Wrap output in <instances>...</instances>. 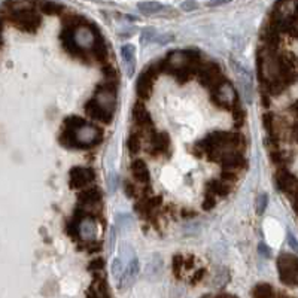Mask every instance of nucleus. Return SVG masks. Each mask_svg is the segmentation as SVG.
Here are the masks:
<instances>
[{"mask_svg": "<svg viewBox=\"0 0 298 298\" xmlns=\"http://www.w3.org/2000/svg\"><path fill=\"white\" fill-rule=\"evenodd\" d=\"M244 145V137L238 133L228 131H215L202 139L195 146L202 148L210 157V160H216V157L227 151H238V148Z\"/></svg>", "mask_w": 298, "mask_h": 298, "instance_id": "nucleus-1", "label": "nucleus"}, {"mask_svg": "<svg viewBox=\"0 0 298 298\" xmlns=\"http://www.w3.org/2000/svg\"><path fill=\"white\" fill-rule=\"evenodd\" d=\"M277 268L280 274V280L285 285L297 286L298 285V258L294 255L283 254L277 260Z\"/></svg>", "mask_w": 298, "mask_h": 298, "instance_id": "nucleus-2", "label": "nucleus"}, {"mask_svg": "<svg viewBox=\"0 0 298 298\" xmlns=\"http://www.w3.org/2000/svg\"><path fill=\"white\" fill-rule=\"evenodd\" d=\"M198 79H200L202 85L208 87L209 89H216L222 82H225V78L222 75V70L221 67L213 63V61H209V63H202L200 69H198Z\"/></svg>", "mask_w": 298, "mask_h": 298, "instance_id": "nucleus-3", "label": "nucleus"}, {"mask_svg": "<svg viewBox=\"0 0 298 298\" xmlns=\"http://www.w3.org/2000/svg\"><path fill=\"white\" fill-rule=\"evenodd\" d=\"M11 21L23 31L33 33L40 26V17L33 9L11 11Z\"/></svg>", "mask_w": 298, "mask_h": 298, "instance_id": "nucleus-4", "label": "nucleus"}, {"mask_svg": "<svg viewBox=\"0 0 298 298\" xmlns=\"http://www.w3.org/2000/svg\"><path fill=\"white\" fill-rule=\"evenodd\" d=\"M212 100L215 105H218L219 108H224V109H233V106L238 103L234 87L227 81L222 82L216 89L212 91Z\"/></svg>", "mask_w": 298, "mask_h": 298, "instance_id": "nucleus-5", "label": "nucleus"}, {"mask_svg": "<svg viewBox=\"0 0 298 298\" xmlns=\"http://www.w3.org/2000/svg\"><path fill=\"white\" fill-rule=\"evenodd\" d=\"M160 75L155 63L151 64L148 69H145L142 72V75L139 76L137 79V84H136V92L139 95V98H142V100H146V98L151 97L152 94V87H154V81L155 78Z\"/></svg>", "mask_w": 298, "mask_h": 298, "instance_id": "nucleus-6", "label": "nucleus"}, {"mask_svg": "<svg viewBox=\"0 0 298 298\" xmlns=\"http://www.w3.org/2000/svg\"><path fill=\"white\" fill-rule=\"evenodd\" d=\"M95 102L100 105L103 109L108 112H114L117 106V88L115 84H108L105 82L103 85H98L95 89Z\"/></svg>", "mask_w": 298, "mask_h": 298, "instance_id": "nucleus-7", "label": "nucleus"}, {"mask_svg": "<svg viewBox=\"0 0 298 298\" xmlns=\"http://www.w3.org/2000/svg\"><path fill=\"white\" fill-rule=\"evenodd\" d=\"M60 39H61V43H63V48L66 49V51L78 59V60H82L84 63H88V57H87V53L84 51V49L76 43V39H75V30L73 29H64L60 34Z\"/></svg>", "mask_w": 298, "mask_h": 298, "instance_id": "nucleus-8", "label": "nucleus"}, {"mask_svg": "<svg viewBox=\"0 0 298 298\" xmlns=\"http://www.w3.org/2000/svg\"><path fill=\"white\" fill-rule=\"evenodd\" d=\"M102 140V130L92 125V124H85L79 130H76V142L78 148H87L92 146Z\"/></svg>", "mask_w": 298, "mask_h": 298, "instance_id": "nucleus-9", "label": "nucleus"}, {"mask_svg": "<svg viewBox=\"0 0 298 298\" xmlns=\"http://www.w3.org/2000/svg\"><path fill=\"white\" fill-rule=\"evenodd\" d=\"M170 152V137L166 133L149 134V154L151 155H169Z\"/></svg>", "mask_w": 298, "mask_h": 298, "instance_id": "nucleus-10", "label": "nucleus"}, {"mask_svg": "<svg viewBox=\"0 0 298 298\" xmlns=\"http://www.w3.org/2000/svg\"><path fill=\"white\" fill-rule=\"evenodd\" d=\"M70 176V188L81 189L88 186L89 183L94 182L95 173L92 169H85V167H73L69 173Z\"/></svg>", "mask_w": 298, "mask_h": 298, "instance_id": "nucleus-11", "label": "nucleus"}, {"mask_svg": "<svg viewBox=\"0 0 298 298\" xmlns=\"http://www.w3.org/2000/svg\"><path fill=\"white\" fill-rule=\"evenodd\" d=\"M215 161H218L224 167V170H233V172H238V170H241L246 166L244 157L238 151L222 152V154H219L216 157Z\"/></svg>", "mask_w": 298, "mask_h": 298, "instance_id": "nucleus-12", "label": "nucleus"}, {"mask_svg": "<svg viewBox=\"0 0 298 298\" xmlns=\"http://www.w3.org/2000/svg\"><path fill=\"white\" fill-rule=\"evenodd\" d=\"M85 114L91 119H94L97 122H102V124H111V121H112V114L98 105L95 102V98H91V100H88L85 103Z\"/></svg>", "mask_w": 298, "mask_h": 298, "instance_id": "nucleus-13", "label": "nucleus"}, {"mask_svg": "<svg viewBox=\"0 0 298 298\" xmlns=\"http://www.w3.org/2000/svg\"><path fill=\"white\" fill-rule=\"evenodd\" d=\"M102 200V191L98 186H88L78 194V203L82 208H95Z\"/></svg>", "mask_w": 298, "mask_h": 298, "instance_id": "nucleus-14", "label": "nucleus"}, {"mask_svg": "<svg viewBox=\"0 0 298 298\" xmlns=\"http://www.w3.org/2000/svg\"><path fill=\"white\" fill-rule=\"evenodd\" d=\"M98 33L95 31L94 27H87V26H81L75 30V39H76V43L84 49L87 48H92L95 39H97Z\"/></svg>", "mask_w": 298, "mask_h": 298, "instance_id": "nucleus-15", "label": "nucleus"}, {"mask_svg": "<svg viewBox=\"0 0 298 298\" xmlns=\"http://www.w3.org/2000/svg\"><path fill=\"white\" fill-rule=\"evenodd\" d=\"M133 119L136 121V124L139 127H146V128H152V117L149 114V111L145 108V105L142 102H137L133 106Z\"/></svg>", "mask_w": 298, "mask_h": 298, "instance_id": "nucleus-16", "label": "nucleus"}, {"mask_svg": "<svg viewBox=\"0 0 298 298\" xmlns=\"http://www.w3.org/2000/svg\"><path fill=\"white\" fill-rule=\"evenodd\" d=\"M137 274H139V260L134 257V258L130 260V264H128L127 270L124 271V274H122L121 279H119V289H121V291H122V289H127V288L133 283V280L136 279Z\"/></svg>", "mask_w": 298, "mask_h": 298, "instance_id": "nucleus-17", "label": "nucleus"}, {"mask_svg": "<svg viewBox=\"0 0 298 298\" xmlns=\"http://www.w3.org/2000/svg\"><path fill=\"white\" fill-rule=\"evenodd\" d=\"M131 173H133V178L139 183H148L149 179H151V175H149L146 163L143 160H140V158H136L131 163Z\"/></svg>", "mask_w": 298, "mask_h": 298, "instance_id": "nucleus-18", "label": "nucleus"}, {"mask_svg": "<svg viewBox=\"0 0 298 298\" xmlns=\"http://www.w3.org/2000/svg\"><path fill=\"white\" fill-rule=\"evenodd\" d=\"M91 51H92V54H94V59H95L98 63H102V64H106V63H108L109 51H108V46H106V43H105V40H103V37H102L100 34L97 36V39H95V42H94V45H92V48H91Z\"/></svg>", "mask_w": 298, "mask_h": 298, "instance_id": "nucleus-19", "label": "nucleus"}, {"mask_svg": "<svg viewBox=\"0 0 298 298\" xmlns=\"http://www.w3.org/2000/svg\"><path fill=\"white\" fill-rule=\"evenodd\" d=\"M79 237L84 241H92L95 237V224L92 218H85L79 222Z\"/></svg>", "mask_w": 298, "mask_h": 298, "instance_id": "nucleus-20", "label": "nucleus"}, {"mask_svg": "<svg viewBox=\"0 0 298 298\" xmlns=\"http://www.w3.org/2000/svg\"><path fill=\"white\" fill-rule=\"evenodd\" d=\"M208 195L213 197H225L230 194V185L224 180H210L206 185Z\"/></svg>", "mask_w": 298, "mask_h": 298, "instance_id": "nucleus-21", "label": "nucleus"}, {"mask_svg": "<svg viewBox=\"0 0 298 298\" xmlns=\"http://www.w3.org/2000/svg\"><path fill=\"white\" fill-rule=\"evenodd\" d=\"M121 56H122L124 61L127 63L128 76H133V73H134V46L133 45H124L121 48Z\"/></svg>", "mask_w": 298, "mask_h": 298, "instance_id": "nucleus-22", "label": "nucleus"}, {"mask_svg": "<svg viewBox=\"0 0 298 298\" xmlns=\"http://www.w3.org/2000/svg\"><path fill=\"white\" fill-rule=\"evenodd\" d=\"M274 292L268 283H258L252 289V298H273Z\"/></svg>", "mask_w": 298, "mask_h": 298, "instance_id": "nucleus-23", "label": "nucleus"}, {"mask_svg": "<svg viewBox=\"0 0 298 298\" xmlns=\"http://www.w3.org/2000/svg\"><path fill=\"white\" fill-rule=\"evenodd\" d=\"M60 142L66 146V148H78V142H76V131L75 130H69L64 128L60 134Z\"/></svg>", "mask_w": 298, "mask_h": 298, "instance_id": "nucleus-24", "label": "nucleus"}, {"mask_svg": "<svg viewBox=\"0 0 298 298\" xmlns=\"http://www.w3.org/2000/svg\"><path fill=\"white\" fill-rule=\"evenodd\" d=\"M63 6L60 3H56V2H51V0H45V2L40 3V11L46 15H57V14H61L63 12Z\"/></svg>", "mask_w": 298, "mask_h": 298, "instance_id": "nucleus-25", "label": "nucleus"}, {"mask_svg": "<svg viewBox=\"0 0 298 298\" xmlns=\"http://www.w3.org/2000/svg\"><path fill=\"white\" fill-rule=\"evenodd\" d=\"M139 11H142L143 14H155L158 11H161L164 6L158 2H140L137 5Z\"/></svg>", "mask_w": 298, "mask_h": 298, "instance_id": "nucleus-26", "label": "nucleus"}, {"mask_svg": "<svg viewBox=\"0 0 298 298\" xmlns=\"http://www.w3.org/2000/svg\"><path fill=\"white\" fill-rule=\"evenodd\" d=\"M85 119L78 117V115H70L64 119V128H69V130H79L82 125H85Z\"/></svg>", "mask_w": 298, "mask_h": 298, "instance_id": "nucleus-27", "label": "nucleus"}, {"mask_svg": "<svg viewBox=\"0 0 298 298\" xmlns=\"http://www.w3.org/2000/svg\"><path fill=\"white\" fill-rule=\"evenodd\" d=\"M185 267V258L180 255V254H176L173 258H172V270H173V274L179 279L180 277V273H182V268Z\"/></svg>", "mask_w": 298, "mask_h": 298, "instance_id": "nucleus-28", "label": "nucleus"}, {"mask_svg": "<svg viewBox=\"0 0 298 298\" xmlns=\"http://www.w3.org/2000/svg\"><path fill=\"white\" fill-rule=\"evenodd\" d=\"M127 146L131 154H137L140 151V137L137 133H131L130 137L127 139Z\"/></svg>", "mask_w": 298, "mask_h": 298, "instance_id": "nucleus-29", "label": "nucleus"}, {"mask_svg": "<svg viewBox=\"0 0 298 298\" xmlns=\"http://www.w3.org/2000/svg\"><path fill=\"white\" fill-rule=\"evenodd\" d=\"M103 75H105V81L108 84H117L118 81V76H117V70L111 66V64H105L103 69H102Z\"/></svg>", "mask_w": 298, "mask_h": 298, "instance_id": "nucleus-30", "label": "nucleus"}, {"mask_svg": "<svg viewBox=\"0 0 298 298\" xmlns=\"http://www.w3.org/2000/svg\"><path fill=\"white\" fill-rule=\"evenodd\" d=\"M231 114H233V118L237 121V124H243V119H244V109H243L238 103L233 106Z\"/></svg>", "mask_w": 298, "mask_h": 298, "instance_id": "nucleus-31", "label": "nucleus"}, {"mask_svg": "<svg viewBox=\"0 0 298 298\" xmlns=\"http://www.w3.org/2000/svg\"><path fill=\"white\" fill-rule=\"evenodd\" d=\"M122 188H124V192H125V195H127L128 198H134V197H137V189H136V186H134L133 182H130V180H124Z\"/></svg>", "mask_w": 298, "mask_h": 298, "instance_id": "nucleus-32", "label": "nucleus"}, {"mask_svg": "<svg viewBox=\"0 0 298 298\" xmlns=\"http://www.w3.org/2000/svg\"><path fill=\"white\" fill-rule=\"evenodd\" d=\"M103 267H105V261H103V258H95V260H92V261L89 263L88 270L92 271V273H98V271H102V270H103Z\"/></svg>", "mask_w": 298, "mask_h": 298, "instance_id": "nucleus-33", "label": "nucleus"}, {"mask_svg": "<svg viewBox=\"0 0 298 298\" xmlns=\"http://www.w3.org/2000/svg\"><path fill=\"white\" fill-rule=\"evenodd\" d=\"M237 178H238L237 172H233V170H222V172H221V180H224V182H227V183L236 182Z\"/></svg>", "mask_w": 298, "mask_h": 298, "instance_id": "nucleus-34", "label": "nucleus"}, {"mask_svg": "<svg viewBox=\"0 0 298 298\" xmlns=\"http://www.w3.org/2000/svg\"><path fill=\"white\" fill-rule=\"evenodd\" d=\"M206 276V268H198L194 274H192V279H191V283L192 285H197L203 280V277Z\"/></svg>", "mask_w": 298, "mask_h": 298, "instance_id": "nucleus-35", "label": "nucleus"}, {"mask_svg": "<svg viewBox=\"0 0 298 298\" xmlns=\"http://www.w3.org/2000/svg\"><path fill=\"white\" fill-rule=\"evenodd\" d=\"M267 200H268V198H267V195H266V194H263V195H260V197H258V200H257V212H258L260 215H261V213L266 210Z\"/></svg>", "mask_w": 298, "mask_h": 298, "instance_id": "nucleus-36", "label": "nucleus"}, {"mask_svg": "<svg viewBox=\"0 0 298 298\" xmlns=\"http://www.w3.org/2000/svg\"><path fill=\"white\" fill-rule=\"evenodd\" d=\"M216 205V197L213 195H206L205 202H203V209L205 210H212Z\"/></svg>", "mask_w": 298, "mask_h": 298, "instance_id": "nucleus-37", "label": "nucleus"}, {"mask_svg": "<svg viewBox=\"0 0 298 298\" xmlns=\"http://www.w3.org/2000/svg\"><path fill=\"white\" fill-rule=\"evenodd\" d=\"M154 36H155V31H154L152 29H146V30H143V33H142V42H143V43H145V42H151L152 39H155Z\"/></svg>", "mask_w": 298, "mask_h": 298, "instance_id": "nucleus-38", "label": "nucleus"}, {"mask_svg": "<svg viewBox=\"0 0 298 298\" xmlns=\"http://www.w3.org/2000/svg\"><path fill=\"white\" fill-rule=\"evenodd\" d=\"M112 273L115 277H119L122 276V266H121V261L119 260H115L114 261V266H112Z\"/></svg>", "mask_w": 298, "mask_h": 298, "instance_id": "nucleus-39", "label": "nucleus"}, {"mask_svg": "<svg viewBox=\"0 0 298 298\" xmlns=\"http://www.w3.org/2000/svg\"><path fill=\"white\" fill-rule=\"evenodd\" d=\"M198 5H197V2H194V0H186V2H183L182 5H180V8L183 9V11H192V9H195Z\"/></svg>", "mask_w": 298, "mask_h": 298, "instance_id": "nucleus-40", "label": "nucleus"}, {"mask_svg": "<svg viewBox=\"0 0 298 298\" xmlns=\"http://www.w3.org/2000/svg\"><path fill=\"white\" fill-rule=\"evenodd\" d=\"M288 243L291 244V247L294 251H297L298 252V243H297V238L294 237V234L292 233H288Z\"/></svg>", "mask_w": 298, "mask_h": 298, "instance_id": "nucleus-41", "label": "nucleus"}, {"mask_svg": "<svg viewBox=\"0 0 298 298\" xmlns=\"http://www.w3.org/2000/svg\"><path fill=\"white\" fill-rule=\"evenodd\" d=\"M231 0H210L208 2V6L213 8V6H221V5H225V3H230Z\"/></svg>", "mask_w": 298, "mask_h": 298, "instance_id": "nucleus-42", "label": "nucleus"}, {"mask_svg": "<svg viewBox=\"0 0 298 298\" xmlns=\"http://www.w3.org/2000/svg\"><path fill=\"white\" fill-rule=\"evenodd\" d=\"M182 216H183V218H186V219H189V218H194V216H197V213H195L194 210H189V209H183V210H182Z\"/></svg>", "mask_w": 298, "mask_h": 298, "instance_id": "nucleus-43", "label": "nucleus"}, {"mask_svg": "<svg viewBox=\"0 0 298 298\" xmlns=\"http://www.w3.org/2000/svg\"><path fill=\"white\" fill-rule=\"evenodd\" d=\"M260 251L263 252V255H266V257H270V249H268L267 246L261 244V246H260Z\"/></svg>", "mask_w": 298, "mask_h": 298, "instance_id": "nucleus-44", "label": "nucleus"}, {"mask_svg": "<svg viewBox=\"0 0 298 298\" xmlns=\"http://www.w3.org/2000/svg\"><path fill=\"white\" fill-rule=\"evenodd\" d=\"M0 42H2V20H0Z\"/></svg>", "mask_w": 298, "mask_h": 298, "instance_id": "nucleus-45", "label": "nucleus"}, {"mask_svg": "<svg viewBox=\"0 0 298 298\" xmlns=\"http://www.w3.org/2000/svg\"><path fill=\"white\" fill-rule=\"evenodd\" d=\"M228 298H237V297H234V295H228Z\"/></svg>", "mask_w": 298, "mask_h": 298, "instance_id": "nucleus-46", "label": "nucleus"}]
</instances>
